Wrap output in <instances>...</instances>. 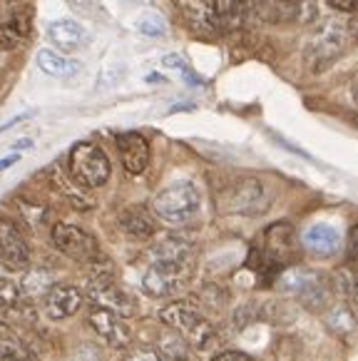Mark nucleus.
<instances>
[{"label":"nucleus","instance_id":"nucleus-1","mask_svg":"<svg viewBox=\"0 0 358 361\" xmlns=\"http://www.w3.org/2000/svg\"><path fill=\"white\" fill-rule=\"evenodd\" d=\"M159 322L177 331L187 344L197 346L199 351H206L216 344V331L214 326L204 319V314L190 302H172L159 312Z\"/></svg>","mask_w":358,"mask_h":361},{"label":"nucleus","instance_id":"nucleus-2","mask_svg":"<svg viewBox=\"0 0 358 361\" xmlns=\"http://www.w3.org/2000/svg\"><path fill=\"white\" fill-rule=\"evenodd\" d=\"M276 287L289 297H296L306 309L321 312L331 307V289L326 279L319 271L306 269V267H289L276 276Z\"/></svg>","mask_w":358,"mask_h":361},{"label":"nucleus","instance_id":"nucleus-3","mask_svg":"<svg viewBox=\"0 0 358 361\" xmlns=\"http://www.w3.org/2000/svg\"><path fill=\"white\" fill-rule=\"evenodd\" d=\"M202 207V195L192 182H174L159 190L152 200V209L162 222L187 224L197 217Z\"/></svg>","mask_w":358,"mask_h":361},{"label":"nucleus","instance_id":"nucleus-4","mask_svg":"<svg viewBox=\"0 0 358 361\" xmlns=\"http://www.w3.org/2000/svg\"><path fill=\"white\" fill-rule=\"evenodd\" d=\"M68 172L80 187L97 190L110 180L112 167L102 147H97L95 142H78L70 149Z\"/></svg>","mask_w":358,"mask_h":361},{"label":"nucleus","instance_id":"nucleus-5","mask_svg":"<svg viewBox=\"0 0 358 361\" xmlns=\"http://www.w3.org/2000/svg\"><path fill=\"white\" fill-rule=\"evenodd\" d=\"M268 204H271V195L266 185L257 177H239L221 195V209L232 214H244V217H257L266 212Z\"/></svg>","mask_w":358,"mask_h":361},{"label":"nucleus","instance_id":"nucleus-6","mask_svg":"<svg viewBox=\"0 0 358 361\" xmlns=\"http://www.w3.org/2000/svg\"><path fill=\"white\" fill-rule=\"evenodd\" d=\"M190 274H192V259L187 262L152 259V264L147 267V271L142 276V289L152 299L172 297L177 289L185 287Z\"/></svg>","mask_w":358,"mask_h":361},{"label":"nucleus","instance_id":"nucleus-7","mask_svg":"<svg viewBox=\"0 0 358 361\" xmlns=\"http://www.w3.org/2000/svg\"><path fill=\"white\" fill-rule=\"evenodd\" d=\"M53 245L65 257L80 262L85 267H100L102 255L97 247V239L75 224H55L53 227Z\"/></svg>","mask_w":358,"mask_h":361},{"label":"nucleus","instance_id":"nucleus-8","mask_svg":"<svg viewBox=\"0 0 358 361\" xmlns=\"http://www.w3.org/2000/svg\"><path fill=\"white\" fill-rule=\"evenodd\" d=\"M92 269H95V274L90 276V284H87V297L92 299V304L110 309V312L120 314V317H132V314H135V302H132L130 294L117 284L112 271L105 269L102 264L92 267Z\"/></svg>","mask_w":358,"mask_h":361},{"label":"nucleus","instance_id":"nucleus-9","mask_svg":"<svg viewBox=\"0 0 358 361\" xmlns=\"http://www.w3.org/2000/svg\"><path fill=\"white\" fill-rule=\"evenodd\" d=\"M346 23L338 20V18H328L323 20L321 30L314 35L309 45V63L314 70H323L326 65H331L338 55L343 53V45H346Z\"/></svg>","mask_w":358,"mask_h":361},{"label":"nucleus","instance_id":"nucleus-10","mask_svg":"<svg viewBox=\"0 0 358 361\" xmlns=\"http://www.w3.org/2000/svg\"><path fill=\"white\" fill-rule=\"evenodd\" d=\"M0 264H6L13 271L27 269L30 264V250H27L25 237L20 227L8 217H0Z\"/></svg>","mask_w":358,"mask_h":361},{"label":"nucleus","instance_id":"nucleus-11","mask_svg":"<svg viewBox=\"0 0 358 361\" xmlns=\"http://www.w3.org/2000/svg\"><path fill=\"white\" fill-rule=\"evenodd\" d=\"M87 322H90V326L95 329V334L100 336L107 346H112V349H125V346L130 344V336H132L130 326L125 324V319H122L120 314L95 304V307H90Z\"/></svg>","mask_w":358,"mask_h":361},{"label":"nucleus","instance_id":"nucleus-12","mask_svg":"<svg viewBox=\"0 0 358 361\" xmlns=\"http://www.w3.org/2000/svg\"><path fill=\"white\" fill-rule=\"evenodd\" d=\"M177 8L202 32H216L221 25V0H177Z\"/></svg>","mask_w":358,"mask_h":361},{"label":"nucleus","instance_id":"nucleus-13","mask_svg":"<svg viewBox=\"0 0 358 361\" xmlns=\"http://www.w3.org/2000/svg\"><path fill=\"white\" fill-rule=\"evenodd\" d=\"M80 307H82V292L73 284H53V289L45 294V314L53 322L75 317Z\"/></svg>","mask_w":358,"mask_h":361},{"label":"nucleus","instance_id":"nucleus-14","mask_svg":"<svg viewBox=\"0 0 358 361\" xmlns=\"http://www.w3.org/2000/svg\"><path fill=\"white\" fill-rule=\"evenodd\" d=\"M117 149H120L122 165L130 175H142L149 165V142L140 133L117 135Z\"/></svg>","mask_w":358,"mask_h":361},{"label":"nucleus","instance_id":"nucleus-15","mask_svg":"<svg viewBox=\"0 0 358 361\" xmlns=\"http://www.w3.org/2000/svg\"><path fill=\"white\" fill-rule=\"evenodd\" d=\"M294 247H296V234L289 222H276L264 232L261 252L279 267H284V262L294 255Z\"/></svg>","mask_w":358,"mask_h":361},{"label":"nucleus","instance_id":"nucleus-16","mask_svg":"<svg viewBox=\"0 0 358 361\" xmlns=\"http://www.w3.org/2000/svg\"><path fill=\"white\" fill-rule=\"evenodd\" d=\"M48 37L63 53H75L87 43V30L75 20H58L48 27Z\"/></svg>","mask_w":358,"mask_h":361},{"label":"nucleus","instance_id":"nucleus-17","mask_svg":"<svg viewBox=\"0 0 358 361\" xmlns=\"http://www.w3.org/2000/svg\"><path fill=\"white\" fill-rule=\"evenodd\" d=\"M304 247L316 257H333L338 252V232L331 224H311L304 232Z\"/></svg>","mask_w":358,"mask_h":361},{"label":"nucleus","instance_id":"nucleus-18","mask_svg":"<svg viewBox=\"0 0 358 361\" xmlns=\"http://www.w3.org/2000/svg\"><path fill=\"white\" fill-rule=\"evenodd\" d=\"M120 227L127 237L137 239V242H147L157 232V224H154V219L149 217L144 207H127L120 214Z\"/></svg>","mask_w":358,"mask_h":361},{"label":"nucleus","instance_id":"nucleus-19","mask_svg":"<svg viewBox=\"0 0 358 361\" xmlns=\"http://www.w3.org/2000/svg\"><path fill=\"white\" fill-rule=\"evenodd\" d=\"M30 35V16L13 13L6 23H0V50H16Z\"/></svg>","mask_w":358,"mask_h":361},{"label":"nucleus","instance_id":"nucleus-20","mask_svg":"<svg viewBox=\"0 0 358 361\" xmlns=\"http://www.w3.org/2000/svg\"><path fill=\"white\" fill-rule=\"evenodd\" d=\"M0 361H37L30 346L6 322H0Z\"/></svg>","mask_w":358,"mask_h":361},{"label":"nucleus","instance_id":"nucleus-21","mask_svg":"<svg viewBox=\"0 0 358 361\" xmlns=\"http://www.w3.org/2000/svg\"><path fill=\"white\" fill-rule=\"evenodd\" d=\"M35 63H37V68H40L45 75H50V78H58V80L73 78V75L80 73V63H78V60L65 58V55L55 53V50H45V48H42L40 53L35 55Z\"/></svg>","mask_w":358,"mask_h":361},{"label":"nucleus","instance_id":"nucleus-22","mask_svg":"<svg viewBox=\"0 0 358 361\" xmlns=\"http://www.w3.org/2000/svg\"><path fill=\"white\" fill-rule=\"evenodd\" d=\"M149 257L164 262H187L192 259V245L182 237H162L149 250Z\"/></svg>","mask_w":358,"mask_h":361},{"label":"nucleus","instance_id":"nucleus-23","mask_svg":"<svg viewBox=\"0 0 358 361\" xmlns=\"http://www.w3.org/2000/svg\"><path fill=\"white\" fill-rule=\"evenodd\" d=\"M159 356L164 361H187L190 359V349H187V341L177 334V331L169 329L167 334L159 336Z\"/></svg>","mask_w":358,"mask_h":361},{"label":"nucleus","instance_id":"nucleus-24","mask_svg":"<svg viewBox=\"0 0 358 361\" xmlns=\"http://www.w3.org/2000/svg\"><path fill=\"white\" fill-rule=\"evenodd\" d=\"M326 324L338 334H351L356 329V314L343 304H336L326 312Z\"/></svg>","mask_w":358,"mask_h":361},{"label":"nucleus","instance_id":"nucleus-25","mask_svg":"<svg viewBox=\"0 0 358 361\" xmlns=\"http://www.w3.org/2000/svg\"><path fill=\"white\" fill-rule=\"evenodd\" d=\"M53 276L48 274L45 269H35L27 271L25 279H23V292L30 294V297H45V294L53 289Z\"/></svg>","mask_w":358,"mask_h":361},{"label":"nucleus","instance_id":"nucleus-26","mask_svg":"<svg viewBox=\"0 0 358 361\" xmlns=\"http://www.w3.org/2000/svg\"><path fill=\"white\" fill-rule=\"evenodd\" d=\"M137 30L142 32L144 37H162L164 30H167V25H164V20L157 16V13L149 11L137 18Z\"/></svg>","mask_w":358,"mask_h":361},{"label":"nucleus","instance_id":"nucleus-27","mask_svg":"<svg viewBox=\"0 0 358 361\" xmlns=\"http://www.w3.org/2000/svg\"><path fill=\"white\" fill-rule=\"evenodd\" d=\"M20 304V289L8 279H0V309H13Z\"/></svg>","mask_w":358,"mask_h":361},{"label":"nucleus","instance_id":"nucleus-28","mask_svg":"<svg viewBox=\"0 0 358 361\" xmlns=\"http://www.w3.org/2000/svg\"><path fill=\"white\" fill-rule=\"evenodd\" d=\"M211 361H254V359L249 354H244V351L224 349V351H219V354L211 356Z\"/></svg>","mask_w":358,"mask_h":361},{"label":"nucleus","instance_id":"nucleus-29","mask_svg":"<svg viewBox=\"0 0 358 361\" xmlns=\"http://www.w3.org/2000/svg\"><path fill=\"white\" fill-rule=\"evenodd\" d=\"M125 361H164V359L152 349H140V351H135V354L127 356Z\"/></svg>","mask_w":358,"mask_h":361},{"label":"nucleus","instance_id":"nucleus-30","mask_svg":"<svg viewBox=\"0 0 358 361\" xmlns=\"http://www.w3.org/2000/svg\"><path fill=\"white\" fill-rule=\"evenodd\" d=\"M328 6L338 13H358V0H328Z\"/></svg>","mask_w":358,"mask_h":361},{"label":"nucleus","instance_id":"nucleus-31","mask_svg":"<svg viewBox=\"0 0 358 361\" xmlns=\"http://www.w3.org/2000/svg\"><path fill=\"white\" fill-rule=\"evenodd\" d=\"M348 257L358 259V224H353L351 234H348Z\"/></svg>","mask_w":358,"mask_h":361},{"label":"nucleus","instance_id":"nucleus-32","mask_svg":"<svg viewBox=\"0 0 358 361\" xmlns=\"http://www.w3.org/2000/svg\"><path fill=\"white\" fill-rule=\"evenodd\" d=\"M30 115H18V117H13V120H8V123H3L0 125V135L6 133V130H11V128H16L18 123H23V120H27Z\"/></svg>","mask_w":358,"mask_h":361},{"label":"nucleus","instance_id":"nucleus-33","mask_svg":"<svg viewBox=\"0 0 358 361\" xmlns=\"http://www.w3.org/2000/svg\"><path fill=\"white\" fill-rule=\"evenodd\" d=\"M346 30H348V35H351L353 40L358 43V16H353L351 23H346Z\"/></svg>","mask_w":358,"mask_h":361},{"label":"nucleus","instance_id":"nucleus-34","mask_svg":"<svg viewBox=\"0 0 358 361\" xmlns=\"http://www.w3.org/2000/svg\"><path fill=\"white\" fill-rule=\"evenodd\" d=\"M18 159H20V154H11V157H3V159H0V172L8 170V167H13L18 162Z\"/></svg>","mask_w":358,"mask_h":361},{"label":"nucleus","instance_id":"nucleus-35","mask_svg":"<svg viewBox=\"0 0 358 361\" xmlns=\"http://www.w3.org/2000/svg\"><path fill=\"white\" fill-rule=\"evenodd\" d=\"M351 95H353V102L358 105V78L353 80V85H351Z\"/></svg>","mask_w":358,"mask_h":361},{"label":"nucleus","instance_id":"nucleus-36","mask_svg":"<svg viewBox=\"0 0 358 361\" xmlns=\"http://www.w3.org/2000/svg\"><path fill=\"white\" fill-rule=\"evenodd\" d=\"M70 6H75V8H85V6H90V0H68Z\"/></svg>","mask_w":358,"mask_h":361},{"label":"nucleus","instance_id":"nucleus-37","mask_svg":"<svg viewBox=\"0 0 358 361\" xmlns=\"http://www.w3.org/2000/svg\"><path fill=\"white\" fill-rule=\"evenodd\" d=\"M23 147H32V140H20V142H16V149H23Z\"/></svg>","mask_w":358,"mask_h":361},{"label":"nucleus","instance_id":"nucleus-38","mask_svg":"<svg viewBox=\"0 0 358 361\" xmlns=\"http://www.w3.org/2000/svg\"><path fill=\"white\" fill-rule=\"evenodd\" d=\"M353 304H356V309H358V287L353 289Z\"/></svg>","mask_w":358,"mask_h":361}]
</instances>
